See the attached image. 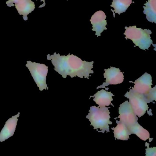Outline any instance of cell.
<instances>
[{
  "label": "cell",
  "instance_id": "obj_8",
  "mask_svg": "<svg viewBox=\"0 0 156 156\" xmlns=\"http://www.w3.org/2000/svg\"><path fill=\"white\" fill-rule=\"evenodd\" d=\"M106 16L105 13L102 11L96 12L91 18V23L93 25V31L96 32V36H100L103 30H107V21L106 20Z\"/></svg>",
  "mask_w": 156,
  "mask_h": 156
},
{
  "label": "cell",
  "instance_id": "obj_11",
  "mask_svg": "<svg viewBox=\"0 0 156 156\" xmlns=\"http://www.w3.org/2000/svg\"><path fill=\"white\" fill-rule=\"evenodd\" d=\"M114 96L111 92H108L104 90H101L96 93L93 96L90 97H94L93 101L99 105V107L108 106L111 104L112 101H113V96Z\"/></svg>",
  "mask_w": 156,
  "mask_h": 156
},
{
  "label": "cell",
  "instance_id": "obj_14",
  "mask_svg": "<svg viewBox=\"0 0 156 156\" xmlns=\"http://www.w3.org/2000/svg\"><path fill=\"white\" fill-rule=\"evenodd\" d=\"M127 127L131 135L132 134L136 135L141 140L145 141L147 139H150V133L149 132L141 126L138 123V122L132 125L127 126Z\"/></svg>",
  "mask_w": 156,
  "mask_h": 156
},
{
  "label": "cell",
  "instance_id": "obj_6",
  "mask_svg": "<svg viewBox=\"0 0 156 156\" xmlns=\"http://www.w3.org/2000/svg\"><path fill=\"white\" fill-rule=\"evenodd\" d=\"M119 113L120 115L115 119L120 118L119 121L127 126L132 125L138 122V117L135 113L128 101H125L120 105L119 108Z\"/></svg>",
  "mask_w": 156,
  "mask_h": 156
},
{
  "label": "cell",
  "instance_id": "obj_2",
  "mask_svg": "<svg viewBox=\"0 0 156 156\" xmlns=\"http://www.w3.org/2000/svg\"><path fill=\"white\" fill-rule=\"evenodd\" d=\"M110 107H96L93 106L90 107L89 113L86 116L91 122V125L93 126L94 129H100L101 132L104 133L106 131L110 132L109 125L112 124V122L110 121L111 118Z\"/></svg>",
  "mask_w": 156,
  "mask_h": 156
},
{
  "label": "cell",
  "instance_id": "obj_9",
  "mask_svg": "<svg viewBox=\"0 0 156 156\" xmlns=\"http://www.w3.org/2000/svg\"><path fill=\"white\" fill-rule=\"evenodd\" d=\"M134 83L135 85L132 89L144 95L149 93L152 89V85H153L152 76L150 74L145 73L136 80Z\"/></svg>",
  "mask_w": 156,
  "mask_h": 156
},
{
  "label": "cell",
  "instance_id": "obj_1",
  "mask_svg": "<svg viewBox=\"0 0 156 156\" xmlns=\"http://www.w3.org/2000/svg\"><path fill=\"white\" fill-rule=\"evenodd\" d=\"M47 59L51 60L56 70L63 78L67 76L73 78L78 76L80 78L89 79L91 74H93L92 70L93 68V61L89 62L83 61L80 58L69 54L67 56H61L59 54L54 53V55H47Z\"/></svg>",
  "mask_w": 156,
  "mask_h": 156
},
{
  "label": "cell",
  "instance_id": "obj_13",
  "mask_svg": "<svg viewBox=\"0 0 156 156\" xmlns=\"http://www.w3.org/2000/svg\"><path fill=\"white\" fill-rule=\"evenodd\" d=\"M116 123L117 124V126L111 128L112 130L114 131L115 139L127 141L129 138V136L131 135L128 127L120 121H116Z\"/></svg>",
  "mask_w": 156,
  "mask_h": 156
},
{
  "label": "cell",
  "instance_id": "obj_7",
  "mask_svg": "<svg viewBox=\"0 0 156 156\" xmlns=\"http://www.w3.org/2000/svg\"><path fill=\"white\" fill-rule=\"evenodd\" d=\"M104 71L103 76L106 81L102 85L98 86L97 90L99 88H105L106 86L111 84H119L123 82L124 77L120 69L111 67L110 69H104Z\"/></svg>",
  "mask_w": 156,
  "mask_h": 156
},
{
  "label": "cell",
  "instance_id": "obj_18",
  "mask_svg": "<svg viewBox=\"0 0 156 156\" xmlns=\"http://www.w3.org/2000/svg\"><path fill=\"white\" fill-rule=\"evenodd\" d=\"M147 148L146 149V156H156V147H149V144L146 143Z\"/></svg>",
  "mask_w": 156,
  "mask_h": 156
},
{
  "label": "cell",
  "instance_id": "obj_19",
  "mask_svg": "<svg viewBox=\"0 0 156 156\" xmlns=\"http://www.w3.org/2000/svg\"><path fill=\"white\" fill-rule=\"evenodd\" d=\"M24 1L25 0H9L6 2V4L9 7H13L14 6V5Z\"/></svg>",
  "mask_w": 156,
  "mask_h": 156
},
{
  "label": "cell",
  "instance_id": "obj_15",
  "mask_svg": "<svg viewBox=\"0 0 156 156\" xmlns=\"http://www.w3.org/2000/svg\"><path fill=\"white\" fill-rule=\"evenodd\" d=\"M143 13L149 22L156 23V0H148L144 4Z\"/></svg>",
  "mask_w": 156,
  "mask_h": 156
},
{
  "label": "cell",
  "instance_id": "obj_16",
  "mask_svg": "<svg viewBox=\"0 0 156 156\" xmlns=\"http://www.w3.org/2000/svg\"><path fill=\"white\" fill-rule=\"evenodd\" d=\"M132 2V0H113L111 6L114 8L113 12L120 15L126 12Z\"/></svg>",
  "mask_w": 156,
  "mask_h": 156
},
{
  "label": "cell",
  "instance_id": "obj_20",
  "mask_svg": "<svg viewBox=\"0 0 156 156\" xmlns=\"http://www.w3.org/2000/svg\"><path fill=\"white\" fill-rule=\"evenodd\" d=\"M41 1H43V2H44L45 3V0H41Z\"/></svg>",
  "mask_w": 156,
  "mask_h": 156
},
{
  "label": "cell",
  "instance_id": "obj_10",
  "mask_svg": "<svg viewBox=\"0 0 156 156\" xmlns=\"http://www.w3.org/2000/svg\"><path fill=\"white\" fill-rule=\"evenodd\" d=\"M20 114L18 112L16 115H13L6 121L0 133V142H4L13 135Z\"/></svg>",
  "mask_w": 156,
  "mask_h": 156
},
{
  "label": "cell",
  "instance_id": "obj_17",
  "mask_svg": "<svg viewBox=\"0 0 156 156\" xmlns=\"http://www.w3.org/2000/svg\"><path fill=\"white\" fill-rule=\"evenodd\" d=\"M145 97L147 101V103H150V102H152L153 101H156V86H154V87L152 88L149 93L147 94H144ZM154 103H155L153 102Z\"/></svg>",
  "mask_w": 156,
  "mask_h": 156
},
{
  "label": "cell",
  "instance_id": "obj_4",
  "mask_svg": "<svg viewBox=\"0 0 156 156\" xmlns=\"http://www.w3.org/2000/svg\"><path fill=\"white\" fill-rule=\"evenodd\" d=\"M30 71L33 79L40 91L48 90L46 83V77L48 67L43 64L27 61L25 65Z\"/></svg>",
  "mask_w": 156,
  "mask_h": 156
},
{
  "label": "cell",
  "instance_id": "obj_3",
  "mask_svg": "<svg viewBox=\"0 0 156 156\" xmlns=\"http://www.w3.org/2000/svg\"><path fill=\"white\" fill-rule=\"evenodd\" d=\"M125 31L124 34L125 39H130L132 41L136 46L143 50L149 49L151 44H153L150 35L152 31L148 29L137 28L136 26L125 27Z\"/></svg>",
  "mask_w": 156,
  "mask_h": 156
},
{
  "label": "cell",
  "instance_id": "obj_12",
  "mask_svg": "<svg viewBox=\"0 0 156 156\" xmlns=\"http://www.w3.org/2000/svg\"><path fill=\"white\" fill-rule=\"evenodd\" d=\"M18 13L23 15L24 20H27V15L32 12L35 8L34 2L32 0H25L14 5Z\"/></svg>",
  "mask_w": 156,
  "mask_h": 156
},
{
  "label": "cell",
  "instance_id": "obj_5",
  "mask_svg": "<svg viewBox=\"0 0 156 156\" xmlns=\"http://www.w3.org/2000/svg\"><path fill=\"white\" fill-rule=\"evenodd\" d=\"M125 96L129 99V103L138 117L143 116L148 111V103L144 94L131 89L125 94Z\"/></svg>",
  "mask_w": 156,
  "mask_h": 156
}]
</instances>
